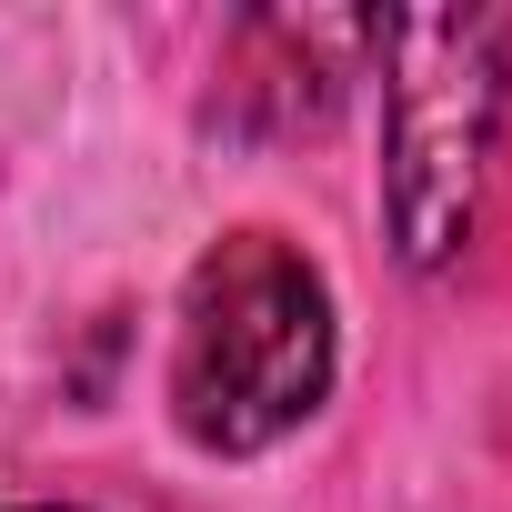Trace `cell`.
<instances>
[{
	"label": "cell",
	"mask_w": 512,
	"mask_h": 512,
	"mask_svg": "<svg viewBox=\"0 0 512 512\" xmlns=\"http://www.w3.org/2000/svg\"><path fill=\"white\" fill-rule=\"evenodd\" d=\"M332 392V292L282 231H231L191 262L171 412L201 452H262Z\"/></svg>",
	"instance_id": "1"
},
{
	"label": "cell",
	"mask_w": 512,
	"mask_h": 512,
	"mask_svg": "<svg viewBox=\"0 0 512 512\" xmlns=\"http://www.w3.org/2000/svg\"><path fill=\"white\" fill-rule=\"evenodd\" d=\"M31 512H71V502H31Z\"/></svg>",
	"instance_id": "3"
},
{
	"label": "cell",
	"mask_w": 512,
	"mask_h": 512,
	"mask_svg": "<svg viewBox=\"0 0 512 512\" xmlns=\"http://www.w3.org/2000/svg\"><path fill=\"white\" fill-rule=\"evenodd\" d=\"M382 61V211L412 272H442L472 241L492 131H502V71H512V21L502 11H382L372 21Z\"/></svg>",
	"instance_id": "2"
}]
</instances>
